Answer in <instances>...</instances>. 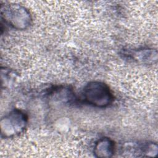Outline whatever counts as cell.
<instances>
[{
  "label": "cell",
  "mask_w": 158,
  "mask_h": 158,
  "mask_svg": "<svg viewBox=\"0 0 158 158\" xmlns=\"http://www.w3.org/2000/svg\"><path fill=\"white\" fill-rule=\"evenodd\" d=\"M114 143L111 139L103 138L96 143L94 152L99 157H109L114 154Z\"/></svg>",
  "instance_id": "3957f363"
},
{
  "label": "cell",
  "mask_w": 158,
  "mask_h": 158,
  "mask_svg": "<svg viewBox=\"0 0 158 158\" xmlns=\"http://www.w3.org/2000/svg\"><path fill=\"white\" fill-rule=\"evenodd\" d=\"M83 98L85 102L98 107L108 106L114 99L109 87L100 81H92L87 84L83 89Z\"/></svg>",
  "instance_id": "6da1fadb"
},
{
  "label": "cell",
  "mask_w": 158,
  "mask_h": 158,
  "mask_svg": "<svg viewBox=\"0 0 158 158\" xmlns=\"http://www.w3.org/2000/svg\"><path fill=\"white\" fill-rule=\"evenodd\" d=\"M10 12L12 16L10 20L14 27L18 26L19 28H24L30 24V14L24 8L18 6Z\"/></svg>",
  "instance_id": "7a4b0ae2"
}]
</instances>
